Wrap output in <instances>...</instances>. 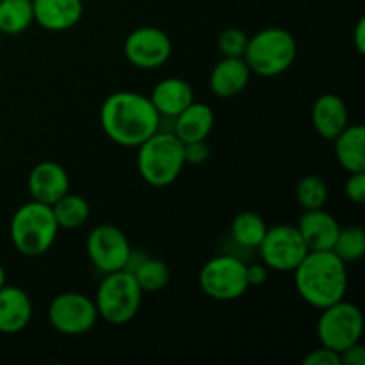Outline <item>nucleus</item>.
<instances>
[{
    "label": "nucleus",
    "instance_id": "nucleus-15",
    "mask_svg": "<svg viewBox=\"0 0 365 365\" xmlns=\"http://www.w3.org/2000/svg\"><path fill=\"white\" fill-rule=\"evenodd\" d=\"M34 24L50 32L73 29L84 14L82 0H32Z\"/></svg>",
    "mask_w": 365,
    "mask_h": 365
},
{
    "label": "nucleus",
    "instance_id": "nucleus-18",
    "mask_svg": "<svg viewBox=\"0 0 365 365\" xmlns=\"http://www.w3.org/2000/svg\"><path fill=\"white\" fill-rule=\"evenodd\" d=\"M312 125L321 138L334 141L349 125V110L344 100L334 93L317 96L312 106Z\"/></svg>",
    "mask_w": 365,
    "mask_h": 365
},
{
    "label": "nucleus",
    "instance_id": "nucleus-34",
    "mask_svg": "<svg viewBox=\"0 0 365 365\" xmlns=\"http://www.w3.org/2000/svg\"><path fill=\"white\" fill-rule=\"evenodd\" d=\"M353 36H355V48L356 52L360 53V56H364L365 53V16H360V20L356 21V27H355V32H353Z\"/></svg>",
    "mask_w": 365,
    "mask_h": 365
},
{
    "label": "nucleus",
    "instance_id": "nucleus-28",
    "mask_svg": "<svg viewBox=\"0 0 365 365\" xmlns=\"http://www.w3.org/2000/svg\"><path fill=\"white\" fill-rule=\"evenodd\" d=\"M248 38L250 36L241 29H225L217 36V48L223 57H242L246 45H248Z\"/></svg>",
    "mask_w": 365,
    "mask_h": 365
},
{
    "label": "nucleus",
    "instance_id": "nucleus-22",
    "mask_svg": "<svg viewBox=\"0 0 365 365\" xmlns=\"http://www.w3.org/2000/svg\"><path fill=\"white\" fill-rule=\"evenodd\" d=\"M335 159L348 173L365 171V128L364 125L349 123L334 139Z\"/></svg>",
    "mask_w": 365,
    "mask_h": 365
},
{
    "label": "nucleus",
    "instance_id": "nucleus-17",
    "mask_svg": "<svg viewBox=\"0 0 365 365\" xmlns=\"http://www.w3.org/2000/svg\"><path fill=\"white\" fill-rule=\"evenodd\" d=\"M31 319V296L16 285H4L0 289V334H20L29 327Z\"/></svg>",
    "mask_w": 365,
    "mask_h": 365
},
{
    "label": "nucleus",
    "instance_id": "nucleus-5",
    "mask_svg": "<svg viewBox=\"0 0 365 365\" xmlns=\"http://www.w3.org/2000/svg\"><path fill=\"white\" fill-rule=\"evenodd\" d=\"M298 56L296 38L282 27H267L248 38L242 59L250 71L260 77H277L294 64Z\"/></svg>",
    "mask_w": 365,
    "mask_h": 365
},
{
    "label": "nucleus",
    "instance_id": "nucleus-30",
    "mask_svg": "<svg viewBox=\"0 0 365 365\" xmlns=\"http://www.w3.org/2000/svg\"><path fill=\"white\" fill-rule=\"evenodd\" d=\"M210 159V146L207 139L203 141H192L184 143V160L185 164H192V166H202Z\"/></svg>",
    "mask_w": 365,
    "mask_h": 365
},
{
    "label": "nucleus",
    "instance_id": "nucleus-20",
    "mask_svg": "<svg viewBox=\"0 0 365 365\" xmlns=\"http://www.w3.org/2000/svg\"><path fill=\"white\" fill-rule=\"evenodd\" d=\"M175 120V135L180 139L182 143H192V141H203L212 132L214 123H216V116L210 106L203 102H192L182 110Z\"/></svg>",
    "mask_w": 365,
    "mask_h": 365
},
{
    "label": "nucleus",
    "instance_id": "nucleus-26",
    "mask_svg": "<svg viewBox=\"0 0 365 365\" xmlns=\"http://www.w3.org/2000/svg\"><path fill=\"white\" fill-rule=\"evenodd\" d=\"M330 198L327 180L319 175H305L296 184V202L303 210L324 209Z\"/></svg>",
    "mask_w": 365,
    "mask_h": 365
},
{
    "label": "nucleus",
    "instance_id": "nucleus-3",
    "mask_svg": "<svg viewBox=\"0 0 365 365\" xmlns=\"http://www.w3.org/2000/svg\"><path fill=\"white\" fill-rule=\"evenodd\" d=\"M59 225L50 205L31 200L14 210L9 237L14 250L24 257L45 255L56 242Z\"/></svg>",
    "mask_w": 365,
    "mask_h": 365
},
{
    "label": "nucleus",
    "instance_id": "nucleus-25",
    "mask_svg": "<svg viewBox=\"0 0 365 365\" xmlns=\"http://www.w3.org/2000/svg\"><path fill=\"white\" fill-rule=\"evenodd\" d=\"M32 24V0H0V34L18 36Z\"/></svg>",
    "mask_w": 365,
    "mask_h": 365
},
{
    "label": "nucleus",
    "instance_id": "nucleus-33",
    "mask_svg": "<svg viewBox=\"0 0 365 365\" xmlns=\"http://www.w3.org/2000/svg\"><path fill=\"white\" fill-rule=\"evenodd\" d=\"M246 277H248L250 287H260L269 278V269L264 264H253V266H246Z\"/></svg>",
    "mask_w": 365,
    "mask_h": 365
},
{
    "label": "nucleus",
    "instance_id": "nucleus-16",
    "mask_svg": "<svg viewBox=\"0 0 365 365\" xmlns=\"http://www.w3.org/2000/svg\"><path fill=\"white\" fill-rule=\"evenodd\" d=\"M252 71L242 57H223L209 75V88L217 98H234L250 84Z\"/></svg>",
    "mask_w": 365,
    "mask_h": 365
},
{
    "label": "nucleus",
    "instance_id": "nucleus-2",
    "mask_svg": "<svg viewBox=\"0 0 365 365\" xmlns=\"http://www.w3.org/2000/svg\"><path fill=\"white\" fill-rule=\"evenodd\" d=\"M292 273L296 292L314 309L334 305L348 292V264L331 250L309 252Z\"/></svg>",
    "mask_w": 365,
    "mask_h": 365
},
{
    "label": "nucleus",
    "instance_id": "nucleus-29",
    "mask_svg": "<svg viewBox=\"0 0 365 365\" xmlns=\"http://www.w3.org/2000/svg\"><path fill=\"white\" fill-rule=\"evenodd\" d=\"M344 195L349 202L356 205L365 203V171H356V173H348L344 182Z\"/></svg>",
    "mask_w": 365,
    "mask_h": 365
},
{
    "label": "nucleus",
    "instance_id": "nucleus-32",
    "mask_svg": "<svg viewBox=\"0 0 365 365\" xmlns=\"http://www.w3.org/2000/svg\"><path fill=\"white\" fill-rule=\"evenodd\" d=\"M341 356V365H365V348L362 342L349 346L344 351L339 353Z\"/></svg>",
    "mask_w": 365,
    "mask_h": 365
},
{
    "label": "nucleus",
    "instance_id": "nucleus-14",
    "mask_svg": "<svg viewBox=\"0 0 365 365\" xmlns=\"http://www.w3.org/2000/svg\"><path fill=\"white\" fill-rule=\"evenodd\" d=\"M296 228L305 241L309 252L331 250L341 232V225L335 220V216H331L324 209L303 210Z\"/></svg>",
    "mask_w": 365,
    "mask_h": 365
},
{
    "label": "nucleus",
    "instance_id": "nucleus-24",
    "mask_svg": "<svg viewBox=\"0 0 365 365\" xmlns=\"http://www.w3.org/2000/svg\"><path fill=\"white\" fill-rule=\"evenodd\" d=\"M266 232L267 225L264 217L260 214L252 212V210L239 212L230 223V237L241 248H259Z\"/></svg>",
    "mask_w": 365,
    "mask_h": 365
},
{
    "label": "nucleus",
    "instance_id": "nucleus-12",
    "mask_svg": "<svg viewBox=\"0 0 365 365\" xmlns=\"http://www.w3.org/2000/svg\"><path fill=\"white\" fill-rule=\"evenodd\" d=\"M173 52L171 39L163 29L145 25L125 38L123 53L132 66L139 70H155L168 63Z\"/></svg>",
    "mask_w": 365,
    "mask_h": 365
},
{
    "label": "nucleus",
    "instance_id": "nucleus-8",
    "mask_svg": "<svg viewBox=\"0 0 365 365\" xmlns=\"http://www.w3.org/2000/svg\"><path fill=\"white\" fill-rule=\"evenodd\" d=\"M316 334L321 346L341 353L349 346L360 342L364 335V314L355 303L346 299L321 309L316 324Z\"/></svg>",
    "mask_w": 365,
    "mask_h": 365
},
{
    "label": "nucleus",
    "instance_id": "nucleus-19",
    "mask_svg": "<svg viewBox=\"0 0 365 365\" xmlns=\"http://www.w3.org/2000/svg\"><path fill=\"white\" fill-rule=\"evenodd\" d=\"M160 118H175L195 102V91L187 81L180 77L163 78L153 86L148 96Z\"/></svg>",
    "mask_w": 365,
    "mask_h": 365
},
{
    "label": "nucleus",
    "instance_id": "nucleus-35",
    "mask_svg": "<svg viewBox=\"0 0 365 365\" xmlns=\"http://www.w3.org/2000/svg\"><path fill=\"white\" fill-rule=\"evenodd\" d=\"M6 284H7V274H6V269H4V266L0 264V289H2Z\"/></svg>",
    "mask_w": 365,
    "mask_h": 365
},
{
    "label": "nucleus",
    "instance_id": "nucleus-4",
    "mask_svg": "<svg viewBox=\"0 0 365 365\" xmlns=\"http://www.w3.org/2000/svg\"><path fill=\"white\" fill-rule=\"evenodd\" d=\"M185 166L184 143L175 132H155L138 146V173L152 187H168Z\"/></svg>",
    "mask_w": 365,
    "mask_h": 365
},
{
    "label": "nucleus",
    "instance_id": "nucleus-23",
    "mask_svg": "<svg viewBox=\"0 0 365 365\" xmlns=\"http://www.w3.org/2000/svg\"><path fill=\"white\" fill-rule=\"evenodd\" d=\"M53 216H56L59 230H77L88 223L91 216V209L84 196L66 192L63 198L57 200L52 205Z\"/></svg>",
    "mask_w": 365,
    "mask_h": 365
},
{
    "label": "nucleus",
    "instance_id": "nucleus-11",
    "mask_svg": "<svg viewBox=\"0 0 365 365\" xmlns=\"http://www.w3.org/2000/svg\"><path fill=\"white\" fill-rule=\"evenodd\" d=\"M132 250L127 234L116 225H96L86 239L89 262L103 274L125 269Z\"/></svg>",
    "mask_w": 365,
    "mask_h": 365
},
{
    "label": "nucleus",
    "instance_id": "nucleus-27",
    "mask_svg": "<svg viewBox=\"0 0 365 365\" xmlns=\"http://www.w3.org/2000/svg\"><path fill=\"white\" fill-rule=\"evenodd\" d=\"M331 252L346 264L359 262L365 255V230L362 227H341Z\"/></svg>",
    "mask_w": 365,
    "mask_h": 365
},
{
    "label": "nucleus",
    "instance_id": "nucleus-7",
    "mask_svg": "<svg viewBox=\"0 0 365 365\" xmlns=\"http://www.w3.org/2000/svg\"><path fill=\"white\" fill-rule=\"evenodd\" d=\"M246 266L235 255L212 257L200 269V289L214 302H235L250 289Z\"/></svg>",
    "mask_w": 365,
    "mask_h": 365
},
{
    "label": "nucleus",
    "instance_id": "nucleus-10",
    "mask_svg": "<svg viewBox=\"0 0 365 365\" xmlns=\"http://www.w3.org/2000/svg\"><path fill=\"white\" fill-rule=\"evenodd\" d=\"M257 250L264 266L277 273H292L309 253L298 228L287 223L267 227L266 235Z\"/></svg>",
    "mask_w": 365,
    "mask_h": 365
},
{
    "label": "nucleus",
    "instance_id": "nucleus-21",
    "mask_svg": "<svg viewBox=\"0 0 365 365\" xmlns=\"http://www.w3.org/2000/svg\"><path fill=\"white\" fill-rule=\"evenodd\" d=\"M125 269L134 274L135 282L143 292L163 291L171 280L170 266L164 260L153 259V257H148L141 252L135 253V250H132Z\"/></svg>",
    "mask_w": 365,
    "mask_h": 365
},
{
    "label": "nucleus",
    "instance_id": "nucleus-31",
    "mask_svg": "<svg viewBox=\"0 0 365 365\" xmlns=\"http://www.w3.org/2000/svg\"><path fill=\"white\" fill-rule=\"evenodd\" d=\"M303 365H341V356L334 349L319 346V348L307 353V356L303 359Z\"/></svg>",
    "mask_w": 365,
    "mask_h": 365
},
{
    "label": "nucleus",
    "instance_id": "nucleus-6",
    "mask_svg": "<svg viewBox=\"0 0 365 365\" xmlns=\"http://www.w3.org/2000/svg\"><path fill=\"white\" fill-rule=\"evenodd\" d=\"M143 294L145 292L141 291L130 271L121 269L107 273L93 298L98 319H103L113 327L130 323L141 309Z\"/></svg>",
    "mask_w": 365,
    "mask_h": 365
},
{
    "label": "nucleus",
    "instance_id": "nucleus-13",
    "mask_svg": "<svg viewBox=\"0 0 365 365\" xmlns=\"http://www.w3.org/2000/svg\"><path fill=\"white\" fill-rule=\"evenodd\" d=\"M27 189L31 200L52 207L57 200L70 192V177L59 163L43 160L29 173Z\"/></svg>",
    "mask_w": 365,
    "mask_h": 365
},
{
    "label": "nucleus",
    "instance_id": "nucleus-1",
    "mask_svg": "<svg viewBox=\"0 0 365 365\" xmlns=\"http://www.w3.org/2000/svg\"><path fill=\"white\" fill-rule=\"evenodd\" d=\"M100 125L107 138L125 148H138L160 128L152 100L135 91H118L100 107Z\"/></svg>",
    "mask_w": 365,
    "mask_h": 365
},
{
    "label": "nucleus",
    "instance_id": "nucleus-9",
    "mask_svg": "<svg viewBox=\"0 0 365 365\" xmlns=\"http://www.w3.org/2000/svg\"><path fill=\"white\" fill-rule=\"evenodd\" d=\"M50 327L68 337L84 335L98 323V312L93 298L82 292H61L50 302L46 310Z\"/></svg>",
    "mask_w": 365,
    "mask_h": 365
}]
</instances>
